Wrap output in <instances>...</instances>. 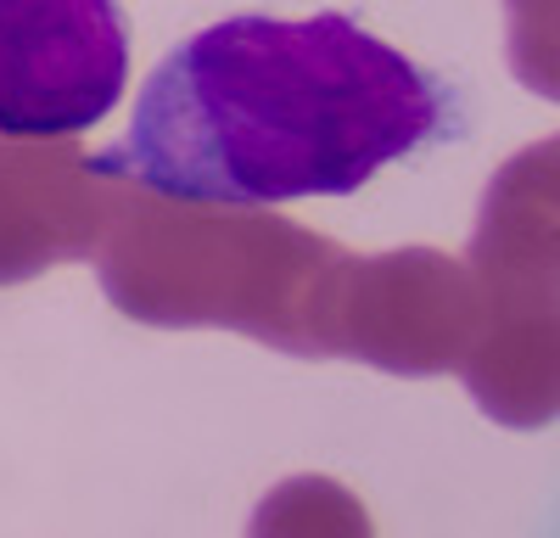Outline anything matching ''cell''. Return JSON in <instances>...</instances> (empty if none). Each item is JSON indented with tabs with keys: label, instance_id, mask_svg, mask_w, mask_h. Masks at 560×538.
<instances>
[{
	"label": "cell",
	"instance_id": "2",
	"mask_svg": "<svg viewBox=\"0 0 560 538\" xmlns=\"http://www.w3.org/2000/svg\"><path fill=\"white\" fill-rule=\"evenodd\" d=\"M129 51L118 0H0V134L96 129L129 90Z\"/></svg>",
	"mask_w": 560,
	"mask_h": 538
},
{
	"label": "cell",
	"instance_id": "1",
	"mask_svg": "<svg viewBox=\"0 0 560 538\" xmlns=\"http://www.w3.org/2000/svg\"><path fill=\"white\" fill-rule=\"evenodd\" d=\"M459 134V90L348 12L224 17L185 34L84 168L174 202L353 197Z\"/></svg>",
	"mask_w": 560,
	"mask_h": 538
}]
</instances>
